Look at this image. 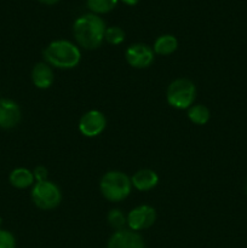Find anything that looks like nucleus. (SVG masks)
<instances>
[{"mask_svg":"<svg viewBox=\"0 0 247 248\" xmlns=\"http://www.w3.org/2000/svg\"><path fill=\"white\" fill-rule=\"evenodd\" d=\"M107 248H145V245L138 232L121 229L111 235Z\"/></svg>","mask_w":247,"mask_h":248,"instance_id":"obj_9","label":"nucleus"},{"mask_svg":"<svg viewBox=\"0 0 247 248\" xmlns=\"http://www.w3.org/2000/svg\"><path fill=\"white\" fill-rule=\"evenodd\" d=\"M101 193L109 201L125 200L131 193L132 183L125 173L120 171H110L101 179Z\"/></svg>","mask_w":247,"mask_h":248,"instance_id":"obj_3","label":"nucleus"},{"mask_svg":"<svg viewBox=\"0 0 247 248\" xmlns=\"http://www.w3.org/2000/svg\"><path fill=\"white\" fill-rule=\"evenodd\" d=\"M127 224L131 230L133 232H139V230L147 229L154 224L156 219V212L152 206L142 205L133 208L127 216Z\"/></svg>","mask_w":247,"mask_h":248,"instance_id":"obj_6","label":"nucleus"},{"mask_svg":"<svg viewBox=\"0 0 247 248\" xmlns=\"http://www.w3.org/2000/svg\"><path fill=\"white\" fill-rule=\"evenodd\" d=\"M1 224H2V219L0 218V229H1Z\"/></svg>","mask_w":247,"mask_h":248,"instance_id":"obj_23","label":"nucleus"},{"mask_svg":"<svg viewBox=\"0 0 247 248\" xmlns=\"http://www.w3.org/2000/svg\"><path fill=\"white\" fill-rule=\"evenodd\" d=\"M107 125L106 116L99 110H90L81 116L79 131L85 137H96L101 135Z\"/></svg>","mask_w":247,"mask_h":248,"instance_id":"obj_7","label":"nucleus"},{"mask_svg":"<svg viewBox=\"0 0 247 248\" xmlns=\"http://www.w3.org/2000/svg\"><path fill=\"white\" fill-rule=\"evenodd\" d=\"M196 89L189 79H177L167 89V102L177 109H189L195 101Z\"/></svg>","mask_w":247,"mask_h":248,"instance_id":"obj_4","label":"nucleus"},{"mask_svg":"<svg viewBox=\"0 0 247 248\" xmlns=\"http://www.w3.org/2000/svg\"><path fill=\"white\" fill-rule=\"evenodd\" d=\"M108 223L114 229L121 230L127 223V219L120 210H111L108 215Z\"/></svg>","mask_w":247,"mask_h":248,"instance_id":"obj_18","label":"nucleus"},{"mask_svg":"<svg viewBox=\"0 0 247 248\" xmlns=\"http://www.w3.org/2000/svg\"><path fill=\"white\" fill-rule=\"evenodd\" d=\"M246 193H247V186H246Z\"/></svg>","mask_w":247,"mask_h":248,"instance_id":"obj_24","label":"nucleus"},{"mask_svg":"<svg viewBox=\"0 0 247 248\" xmlns=\"http://www.w3.org/2000/svg\"><path fill=\"white\" fill-rule=\"evenodd\" d=\"M210 110L207 107L202 106V104H196L189 108L188 110V118L191 123L195 125H205L210 120Z\"/></svg>","mask_w":247,"mask_h":248,"instance_id":"obj_15","label":"nucleus"},{"mask_svg":"<svg viewBox=\"0 0 247 248\" xmlns=\"http://www.w3.org/2000/svg\"><path fill=\"white\" fill-rule=\"evenodd\" d=\"M10 183L15 186V188L18 189H26L28 186H33L34 183V174L33 172H31L29 170L23 169V167H19V169L14 170V171L10 173Z\"/></svg>","mask_w":247,"mask_h":248,"instance_id":"obj_13","label":"nucleus"},{"mask_svg":"<svg viewBox=\"0 0 247 248\" xmlns=\"http://www.w3.org/2000/svg\"><path fill=\"white\" fill-rule=\"evenodd\" d=\"M125 57L131 67L142 69L152 64L154 61V52L152 47L145 44H133L126 50Z\"/></svg>","mask_w":247,"mask_h":248,"instance_id":"obj_8","label":"nucleus"},{"mask_svg":"<svg viewBox=\"0 0 247 248\" xmlns=\"http://www.w3.org/2000/svg\"><path fill=\"white\" fill-rule=\"evenodd\" d=\"M118 4V0H87V7L96 14H107Z\"/></svg>","mask_w":247,"mask_h":248,"instance_id":"obj_16","label":"nucleus"},{"mask_svg":"<svg viewBox=\"0 0 247 248\" xmlns=\"http://www.w3.org/2000/svg\"><path fill=\"white\" fill-rule=\"evenodd\" d=\"M40 2H43V4H46V5H53L56 4V2H58L60 0H39Z\"/></svg>","mask_w":247,"mask_h":248,"instance_id":"obj_21","label":"nucleus"},{"mask_svg":"<svg viewBox=\"0 0 247 248\" xmlns=\"http://www.w3.org/2000/svg\"><path fill=\"white\" fill-rule=\"evenodd\" d=\"M0 248H16L15 236L7 230L0 229Z\"/></svg>","mask_w":247,"mask_h":248,"instance_id":"obj_19","label":"nucleus"},{"mask_svg":"<svg viewBox=\"0 0 247 248\" xmlns=\"http://www.w3.org/2000/svg\"><path fill=\"white\" fill-rule=\"evenodd\" d=\"M31 80L38 89H48L55 81L52 69L46 63H38L31 70Z\"/></svg>","mask_w":247,"mask_h":248,"instance_id":"obj_11","label":"nucleus"},{"mask_svg":"<svg viewBox=\"0 0 247 248\" xmlns=\"http://www.w3.org/2000/svg\"><path fill=\"white\" fill-rule=\"evenodd\" d=\"M104 39L111 45H119L125 40V31L120 27H109L106 29Z\"/></svg>","mask_w":247,"mask_h":248,"instance_id":"obj_17","label":"nucleus"},{"mask_svg":"<svg viewBox=\"0 0 247 248\" xmlns=\"http://www.w3.org/2000/svg\"><path fill=\"white\" fill-rule=\"evenodd\" d=\"M159 182V177L152 170H139V171L136 172L133 174V177L131 178V183L135 186L136 189L140 191H148L150 189L155 188Z\"/></svg>","mask_w":247,"mask_h":248,"instance_id":"obj_12","label":"nucleus"},{"mask_svg":"<svg viewBox=\"0 0 247 248\" xmlns=\"http://www.w3.org/2000/svg\"><path fill=\"white\" fill-rule=\"evenodd\" d=\"M34 179H36V182H44L47 181V169L44 166H38L33 172Z\"/></svg>","mask_w":247,"mask_h":248,"instance_id":"obj_20","label":"nucleus"},{"mask_svg":"<svg viewBox=\"0 0 247 248\" xmlns=\"http://www.w3.org/2000/svg\"><path fill=\"white\" fill-rule=\"evenodd\" d=\"M121 1L125 2L126 5H130V6H133V5L137 4V2L139 1V0H121Z\"/></svg>","mask_w":247,"mask_h":248,"instance_id":"obj_22","label":"nucleus"},{"mask_svg":"<svg viewBox=\"0 0 247 248\" xmlns=\"http://www.w3.org/2000/svg\"><path fill=\"white\" fill-rule=\"evenodd\" d=\"M21 121V109L16 102L7 98L0 99V127L12 128Z\"/></svg>","mask_w":247,"mask_h":248,"instance_id":"obj_10","label":"nucleus"},{"mask_svg":"<svg viewBox=\"0 0 247 248\" xmlns=\"http://www.w3.org/2000/svg\"><path fill=\"white\" fill-rule=\"evenodd\" d=\"M177 47H178V41L173 35H170V34L159 36L154 43V52H156L157 55H171L177 50Z\"/></svg>","mask_w":247,"mask_h":248,"instance_id":"obj_14","label":"nucleus"},{"mask_svg":"<svg viewBox=\"0 0 247 248\" xmlns=\"http://www.w3.org/2000/svg\"><path fill=\"white\" fill-rule=\"evenodd\" d=\"M106 29L103 19L94 14H86L79 17L73 26L75 40L86 50H94L101 46Z\"/></svg>","mask_w":247,"mask_h":248,"instance_id":"obj_1","label":"nucleus"},{"mask_svg":"<svg viewBox=\"0 0 247 248\" xmlns=\"http://www.w3.org/2000/svg\"><path fill=\"white\" fill-rule=\"evenodd\" d=\"M44 57L50 65L60 69H72L79 64L81 53L77 46L70 41L56 40L45 48Z\"/></svg>","mask_w":247,"mask_h":248,"instance_id":"obj_2","label":"nucleus"},{"mask_svg":"<svg viewBox=\"0 0 247 248\" xmlns=\"http://www.w3.org/2000/svg\"><path fill=\"white\" fill-rule=\"evenodd\" d=\"M33 202L41 210H52L60 205L62 194L60 188L50 181L36 182L31 190Z\"/></svg>","mask_w":247,"mask_h":248,"instance_id":"obj_5","label":"nucleus"}]
</instances>
